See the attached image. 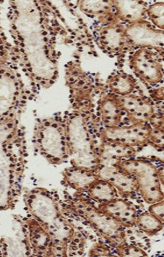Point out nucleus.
I'll use <instances>...</instances> for the list:
<instances>
[{
  "label": "nucleus",
  "instance_id": "obj_1",
  "mask_svg": "<svg viewBox=\"0 0 164 257\" xmlns=\"http://www.w3.org/2000/svg\"><path fill=\"white\" fill-rule=\"evenodd\" d=\"M24 201L32 216L44 226L53 240L67 244L72 240L73 228L67 224L51 192L38 188L27 193Z\"/></svg>",
  "mask_w": 164,
  "mask_h": 257
},
{
  "label": "nucleus",
  "instance_id": "obj_2",
  "mask_svg": "<svg viewBox=\"0 0 164 257\" xmlns=\"http://www.w3.org/2000/svg\"><path fill=\"white\" fill-rule=\"evenodd\" d=\"M82 118L78 115L70 117V123L65 128L69 154L75 155L71 162L73 166L97 173L101 166L100 159L95 150L89 132Z\"/></svg>",
  "mask_w": 164,
  "mask_h": 257
},
{
  "label": "nucleus",
  "instance_id": "obj_3",
  "mask_svg": "<svg viewBox=\"0 0 164 257\" xmlns=\"http://www.w3.org/2000/svg\"><path fill=\"white\" fill-rule=\"evenodd\" d=\"M72 209L112 246L117 248L125 243L126 228L89 201L79 199L72 204Z\"/></svg>",
  "mask_w": 164,
  "mask_h": 257
},
{
  "label": "nucleus",
  "instance_id": "obj_4",
  "mask_svg": "<svg viewBox=\"0 0 164 257\" xmlns=\"http://www.w3.org/2000/svg\"><path fill=\"white\" fill-rule=\"evenodd\" d=\"M119 167L133 177L144 202L152 205L164 200L161 182L155 165L145 160L129 159L122 161Z\"/></svg>",
  "mask_w": 164,
  "mask_h": 257
},
{
  "label": "nucleus",
  "instance_id": "obj_5",
  "mask_svg": "<svg viewBox=\"0 0 164 257\" xmlns=\"http://www.w3.org/2000/svg\"><path fill=\"white\" fill-rule=\"evenodd\" d=\"M152 128L147 123H136L126 126L106 128L101 133L104 141L124 146H141L149 143Z\"/></svg>",
  "mask_w": 164,
  "mask_h": 257
},
{
  "label": "nucleus",
  "instance_id": "obj_6",
  "mask_svg": "<svg viewBox=\"0 0 164 257\" xmlns=\"http://www.w3.org/2000/svg\"><path fill=\"white\" fill-rule=\"evenodd\" d=\"M125 35L135 46L154 48L164 58V31L155 30L148 23L142 22L128 27Z\"/></svg>",
  "mask_w": 164,
  "mask_h": 257
},
{
  "label": "nucleus",
  "instance_id": "obj_7",
  "mask_svg": "<svg viewBox=\"0 0 164 257\" xmlns=\"http://www.w3.org/2000/svg\"><path fill=\"white\" fill-rule=\"evenodd\" d=\"M131 63L135 73L150 84H156L163 80L161 64L152 58L146 48L138 50L131 57Z\"/></svg>",
  "mask_w": 164,
  "mask_h": 257
},
{
  "label": "nucleus",
  "instance_id": "obj_8",
  "mask_svg": "<svg viewBox=\"0 0 164 257\" xmlns=\"http://www.w3.org/2000/svg\"><path fill=\"white\" fill-rule=\"evenodd\" d=\"M99 178L109 181L120 194L131 195L137 194L138 186L131 175L122 170L118 165H101L97 171Z\"/></svg>",
  "mask_w": 164,
  "mask_h": 257
},
{
  "label": "nucleus",
  "instance_id": "obj_9",
  "mask_svg": "<svg viewBox=\"0 0 164 257\" xmlns=\"http://www.w3.org/2000/svg\"><path fill=\"white\" fill-rule=\"evenodd\" d=\"M119 102L123 111L133 123H146L154 115V108L147 99L133 94L119 96Z\"/></svg>",
  "mask_w": 164,
  "mask_h": 257
},
{
  "label": "nucleus",
  "instance_id": "obj_10",
  "mask_svg": "<svg viewBox=\"0 0 164 257\" xmlns=\"http://www.w3.org/2000/svg\"><path fill=\"white\" fill-rule=\"evenodd\" d=\"M98 208L125 228L136 226L137 212L128 201L116 198L106 203L99 204Z\"/></svg>",
  "mask_w": 164,
  "mask_h": 257
},
{
  "label": "nucleus",
  "instance_id": "obj_11",
  "mask_svg": "<svg viewBox=\"0 0 164 257\" xmlns=\"http://www.w3.org/2000/svg\"><path fill=\"white\" fill-rule=\"evenodd\" d=\"M29 240L34 252L39 256H48L53 239L47 229L36 219L27 221Z\"/></svg>",
  "mask_w": 164,
  "mask_h": 257
},
{
  "label": "nucleus",
  "instance_id": "obj_12",
  "mask_svg": "<svg viewBox=\"0 0 164 257\" xmlns=\"http://www.w3.org/2000/svg\"><path fill=\"white\" fill-rule=\"evenodd\" d=\"M63 177L66 184L78 192L88 190L99 178L96 172L75 166L66 169L63 172Z\"/></svg>",
  "mask_w": 164,
  "mask_h": 257
},
{
  "label": "nucleus",
  "instance_id": "obj_13",
  "mask_svg": "<svg viewBox=\"0 0 164 257\" xmlns=\"http://www.w3.org/2000/svg\"><path fill=\"white\" fill-rule=\"evenodd\" d=\"M136 152L134 148L131 146L104 141L98 155L101 165H118L123 159L133 157Z\"/></svg>",
  "mask_w": 164,
  "mask_h": 257
},
{
  "label": "nucleus",
  "instance_id": "obj_14",
  "mask_svg": "<svg viewBox=\"0 0 164 257\" xmlns=\"http://www.w3.org/2000/svg\"><path fill=\"white\" fill-rule=\"evenodd\" d=\"M113 4L119 18L131 25L142 22L147 12V4L142 1H115Z\"/></svg>",
  "mask_w": 164,
  "mask_h": 257
},
{
  "label": "nucleus",
  "instance_id": "obj_15",
  "mask_svg": "<svg viewBox=\"0 0 164 257\" xmlns=\"http://www.w3.org/2000/svg\"><path fill=\"white\" fill-rule=\"evenodd\" d=\"M100 115L106 128L115 127L120 125L123 116V109L119 102L118 96H106L101 102Z\"/></svg>",
  "mask_w": 164,
  "mask_h": 257
},
{
  "label": "nucleus",
  "instance_id": "obj_16",
  "mask_svg": "<svg viewBox=\"0 0 164 257\" xmlns=\"http://www.w3.org/2000/svg\"><path fill=\"white\" fill-rule=\"evenodd\" d=\"M125 35V30L121 25H109L101 32L99 36L102 49H105L104 52L109 51V54L112 52L118 53L123 47Z\"/></svg>",
  "mask_w": 164,
  "mask_h": 257
},
{
  "label": "nucleus",
  "instance_id": "obj_17",
  "mask_svg": "<svg viewBox=\"0 0 164 257\" xmlns=\"http://www.w3.org/2000/svg\"><path fill=\"white\" fill-rule=\"evenodd\" d=\"M86 192L90 199L99 204L115 200L118 197L119 193L113 185L100 178L95 181Z\"/></svg>",
  "mask_w": 164,
  "mask_h": 257
},
{
  "label": "nucleus",
  "instance_id": "obj_18",
  "mask_svg": "<svg viewBox=\"0 0 164 257\" xmlns=\"http://www.w3.org/2000/svg\"><path fill=\"white\" fill-rule=\"evenodd\" d=\"M136 226L143 232L152 237L163 229L164 224L155 215L146 211L138 215Z\"/></svg>",
  "mask_w": 164,
  "mask_h": 257
},
{
  "label": "nucleus",
  "instance_id": "obj_19",
  "mask_svg": "<svg viewBox=\"0 0 164 257\" xmlns=\"http://www.w3.org/2000/svg\"><path fill=\"white\" fill-rule=\"evenodd\" d=\"M109 86L112 92L120 96L131 94L135 86L136 80L131 75L126 74H118L112 76L109 82Z\"/></svg>",
  "mask_w": 164,
  "mask_h": 257
},
{
  "label": "nucleus",
  "instance_id": "obj_20",
  "mask_svg": "<svg viewBox=\"0 0 164 257\" xmlns=\"http://www.w3.org/2000/svg\"><path fill=\"white\" fill-rule=\"evenodd\" d=\"M81 10L91 15H107L114 8L113 2L86 1L81 2Z\"/></svg>",
  "mask_w": 164,
  "mask_h": 257
},
{
  "label": "nucleus",
  "instance_id": "obj_21",
  "mask_svg": "<svg viewBox=\"0 0 164 257\" xmlns=\"http://www.w3.org/2000/svg\"><path fill=\"white\" fill-rule=\"evenodd\" d=\"M147 14L154 25L164 30V3H157L149 6Z\"/></svg>",
  "mask_w": 164,
  "mask_h": 257
},
{
  "label": "nucleus",
  "instance_id": "obj_22",
  "mask_svg": "<svg viewBox=\"0 0 164 257\" xmlns=\"http://www.w3.org/2000/svg\"><path fill=\"white\" fill-rule=\"evenodd\" d=\"M117 256L124 257L147 256V253L139 247L133 245H127L126 243L117 247Z\"/></svg>",
  "mask_w": 164,
  "mask_h": 257
},
{
  "label": "nucleus",
  "instance_id": "obj_23",
  "mask_svg": "<svg viewBox=\"0 0 164 257\" xmlns=\"http://www.w3.org/2000/svg\"><path fill=\"white\" fill-rule=\"evenodd\" d=\"M149 143L155 147L164 149V130L152 128Z\"/></svg>",
  "mask_w": 164,
  "mask_h": 257
},
{
  "label": "nucleus",
  "instance_id": "obj_24",
  "mask_svg": "<svg viewBox=\"0 0 164 257\" xmlns=\"http://www.w3.org/2000/svg\"><path fill=\"white\" fill-rule=\"evenodd\" d=\"M88 256H112L110 250L106 245L96 243L90 249Z\"/></svg>",
  "mask_w": 164,
  "mask_h": 257
},
{
  "label": "nucleus",
  "instance_id": "obj_25",
  "mask_svg": "<svg viewBox=\"0 0 164 257\" xmlns=\"http://www.w3.org/2000/svg\"><path fill=\"white\" fill-rule=\"evenodd\" d=\"M148 211L155 215L164 224V200L150 205Z\"/></svg>",
  "mask_w": 164,
  "mask_h": 257
},
{
  "label": "nucleus",
  "instance_id": "obj_26",
  "mask_svg": "<svg viewBox=\"0 0 164 257\" xmlns=\"http://www.w3.org/2000/svg\"><path fill=\"white\" fill-rule=\"evenodd\" d=\"M150 122L152 123L153 128H160V130H164V118H160L157 121L151 120Z\"/></svg>",
  "mask_w": 164,
  "mask_h": 257
},
{
  "label": "nucleus",
  "instance_id": "obj_27",
  "mask_svg": "<svg viewBox=\"0 0 164 257\" xmlns=\"http://www.w3.org/2000/svg\"><path fill=\"white\" fill-rule=\"evenodd\" d=\"M157 171H158V175L160 177L162 186H164V165L157 168Z\"/></svg>",
  "mask_w": 164,
  "mask_h": 257
},
{
  "label": "nucleus",
  "instance_id": "obj_28",
  "mask_svg": "<svg viewBox=\"0 0 164 257\" xmlns=\"http://www.w3.org/2000/svg\"><path fill=\"white\" fill-rule=\"evenodd\" d=\"M14 43H15V44L16 46H19V42H18L17 40H14Z\"/></svg>",
  "mask_w": 164,
  "mask_h": 257
},
{
  "label": "nucleus",
  "instance_id": "obj_29",
  "mask_svg": "<svg viewBox=\"0 0 164 257\" xmlns=\"http://www.w3.org/2000/svg\"><path fill=\"white\" fill-rule=\"evenodd\" d=\"M26 66H27V67H29V68H30V67H31V64H30V63L27 64H26Z\"/></svg>",
  "mask_w": 164,
  "mask_h": 257
},
{
  "label": "nucleus",
  "instance_id": "obj_30",
  "mask_svg": "<svg viewBox=\"0 0 164 257\" xmlns=\"http://www.w3.org/2000/svg\"><path fill=\"white\" fill-rule=\"evenodd\" d=\"M20 51H22V52L23 53V54L25 53V50H24V48H22V49H21Z\"/></svg>",
  "mask_w": 164,
  "mask_h": 257
},
{
  "label": "nucleus",
  "instance_id": "obj_31",
  "mask_svg": "<svg viewBox=\"0 0 164 257\" xmlns=\"http://www.w3.org/2000/svg\"><path fill=\"white\" fill-rule=\"evenodd\" d=\"M50 83H51V84H53V83H54V80H50Z\"/></svg>",
  "mask_w": 164,
  "mask_h": 257
},
{
  "label": "nucleus",
  "instance_id": "obj_32",
  "mask_svg": "<svg viewBox=\"0 0 164 257\" xmlns=\"http://www.w3.org/2000/svg\"><path fill=\"white\" fill-rule=\"evenodd\" d=\"M43 35H45V36H46V35H48V33H47V32H43Z\"/></svg>",
  "mask_w": 164,
  "mask_h": 257
},
{
  "label": "nucleus",
  "instance_id": "obj_33",
  "mask_svg": "<svg viewBox=\"0 0 164 257\" xmlns=\"http://www.w3.org/2000/svg\"><path fill=\"white\" fill-rule=\"evenodd\" d=\"M56 78H57V77H56V75H54V76L52 77V79L54 80H56Z\"/></svg>",
  "mask_w": 164,
  "mask_h": 257
},
{
  "label": "nucleus",
  "instance_id": "obj_34",
  "mask_svg": "<svg viewBox=\"0 0 164 257\" xmlns=\"http://www.w3.org/2000/svg\"><path fill=\"white\" fill-rule=\"evenodd\" d=\"M28 71L30 72H32V69L31 67H30V68H28Z\"/></svg>",
  "mask_w": 164,
  "mask_h": 257
},
{
  "label": "nucleus",
  "instance_id": "obj_35",
  "mask_svg": "<svg viewBox=\"0 0 164 257\" xmlns=\"http://www.w3.org/2000/svg\"><path fill=\"white\" fill-rule=\"evenodd\" d=\"M21 46H22V48L25 47V44H24V43H22V44H21Z\"/></svg>",
  "mask_w": 164,
  "mask_h": 257
},
{
  "label": "nucleus",
  "instance_id": "obj_36",
  "mask_svg": "<svg viewBox=\"0 0 164 257\" xmlns=\"http://www.w3.org/2000/svg\"><path fill=\"white\" fill-rule=\"evenodd\" d=\"M16 75H17V77H19V78H20V77H21V75L19 73L16 74Z\"/></svg>",
  "mask_w": 164,
  "mask_h": 257
},
{
  "label": "nucleus",
  "instance_id": "obj_37",
  "mask_svg": "<svg viewBox=\"0 0 164 257\" xmlns=\"http://www.w3.org/2000/svg\"><path fill=\"white\" fill-rule=\"evenodd\" d=\"M43 40H44L45 42H48V40L47 39V38H45L44 39H43Z\"/></svg>",
  "mask_w": 164,
  "mask_h": 257
},
{
  "label": "nucleus",
  "instance_id": "obj_38",
  "mask_svg": "<svg viewBox=\"0 0 164 257\" xmlns=\"http://www.w3.org/2000/svg\"><path fill=\"white\" fill-rule=\"evenodd\" d=\"M27 69H25V68H24V69H23V72H27Z\"/></svg>",
  "mask_w": 164,
  "mask_h": 257
},
{
  "label": "nucleus",
  "instance_id": "obj_39",
  "mask_svg": "<svg viewBox=\"0 0 164 257\" xmlns=\"http://www.w3.org/2000/svg\"><path fill=\"white\" fill-rule=\"evenodd\" d=\"M12 60L16 61V57H12Z\"/></svg>",
  "mask_w": 164,
  "mask_h": 257
},
{
  "label": "nucleus",
  "instance_id": "obj_40",
  "mask_svg": "<svg viewBox=\"0 0 164 257\" xmlns=\"http://www.w3.org/2000/svg\"><path fill=\"white\" fill-rule=\"evenodd\" d=\"M56 14H58V15H59V11H57V10H56Z\"/></svg>",
  "mask_w": 164,
  "mask_h": 257
},
{
  "label": "nucleus",
  "instance_id": "obj_41",
  "mask_svg": "<svg viewBox=\"0 0 164 257\" xmlns=\"http://www.w3.org/2000/svg\"><path fill=\"white\" fill-rule=\"evenodd\" d=\"M57 55L58 56H60L61 55V53L60 52H58Z\"/></svg>",
  "mask_w": 164,
  "mask_h": 257
},
{
  "label": "nucleus",
  "instance_id": "obj_42",
  "mask_svg": "<svg viewBox=\"0 0 164 257\" xmlns=\"http://www.w3.org/2000/svg\"><path fill=\"white\" fill-rule=\"evenodd\" d=\"M1 36L2 37L5 36L4 33H3H3L1 34Z\"/></svg>",
  "mask_w": 164,
  "mask_h": 257
},
{
  "label": "nucleus",
  "instance_id": "obj_43",
  "mask_svg": "<svg viewBox=\"0 0 164 257\" xmlns=\"http://www.w3.org/2000/svg\"><path fill=\"white\" fill-rule=\"evenodd\" d=\"M45 52H46V54H48V52H49V51H45Z\"/></svg>",
  "mask_w": 164,
  "mask_h": 257
},
{
  "label": "nucleus",
  "instance_id": "obj_44",
  "mask_svg": "<svg viewBox=\"0 0 164 257\" xmlns=\"http://www.w3.org/2000/svg\"><path fill=\"white\" fill-rule=\"evenodd\" d=\"M12 38H14V39H16V37L14 36V35H12Z\"/></svg>",
  "mask_w": 164,
  "mask_h": 257
},
{
  "label": "nucleus",
  "instance_id": "obj_45",
  "mask_svg": "<svg viewBox=\"0 0 164 257\" xmlns=\"http://www.w3.org/2000/svg\"><path fill=\"white\" fill-rule=\"evenodd\" d=\"M15 12H16V14H19V12H18V11H15Z\"/></svg>",
  "mask_w": 164,
  "mask_h": 257
},
{
  "label": "nucleus",
  "instance_id": "obj_46",
  "mask_svg": "<svg viewBox=\"0 0 164 257\" xmlns=\"http://www.w3.org/2000/svg\"><path fill=\"white\" fill-rule=\"evenodd\" d=\"M12 7L14 8H15V9H16V6H12Z\"/></svg>",
  "mask_w": 164,
  "mask_h": 257
},
{
  "label": "nucleus",
  "instance_id": "obj_47",
  "mask_svg": "<svg viewBox=\"0 0 164 257\" xmlns=\"http://www.w3.org/2000/svg\"><path fill=\"white\" fill-rule=\"evenodd\" d=\"M56 40V38H55V37H54V38H52V40Z\"/></svg>",
  "mask_w": 164,
  "mask_h": 257
},
{
  "label": "nucleus",
  "instance_id": "obj_48",
  "mask_svg": "<svg viewBox=\"0 0 164 257\" xmlns=\"http://www.w3.org/2000/svg\"><path fill=\"white\" fill-rule=\"evenodd\" d=\"M52 8H53V10H56V8H55V7H52Z\"/></svg>",
  "mask_w": 164,
  "mask_h": 257
}]
</instances>
